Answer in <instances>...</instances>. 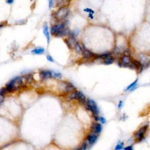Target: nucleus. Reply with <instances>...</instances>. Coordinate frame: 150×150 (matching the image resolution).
<instances>
[{"label": "nucleus", "mask_w": 150, "mask_h": 150, "mask_svg": "<svg viewBox=\"0 0 150 150\" xmlns=\"http://www.w3.org/2000/svg\"><path fill=\"white\" fill-rule=\"evenodd\" d=\"M148 126L145 125L139 128V130L136 132L134 135L135 139L138 141H141L144 137V135L148 129Z\"/></svg>", "instance_id": "4"}, {"label": "nucleus", "mask_w": 150, "mask_h": 150, "mask_svg": "<svg viewBox=\"0 0 150 150\" xmlns=\"http://www.w3.org/2000/svg\"><path fill=\"white\" fill-rule=\"evenodd\" d=\"M132 64L134 67V69L137 70L139 73H141L143 69V67L141 62L136 61V60H133L132 61Z\"/></svg>", "instance_id": "16"}, {"label": "nucleus", "mask_w": 150, "mask_h": 150, "mask_svg": "<svg viewBox=\"0 0 150 150\" xmlns=\"http://www.w3.org/2000/svg\"><path fill=\"white\" fill-rule=\"evenodd\" d=\"M40 78L42 80H45L49 78H52L51 77V71L49 70H41L39 72Z\"/></svg>", "instance_id": "12"}, {"label": "nucleus", "mask_w": 150, "mask_h": 150, "mask_svg": "<svg viewBox=\"0 0 150 150\" xmlns=\"http://www.w3.org/2000/svg\"><path fill=\"white\" fill-rule=\"evenodd\" d=\"M45 49L43 48H37L32 51V53L35 55H41L43 53Z\"/></svg>", "instance_id": "22"}, {"label": "nucleus", "mask_w": 150, "mask_h": 150, "mask_svg": "<svg viewBox=\"0 0 150 150\" xmlns=\"http://www.w3.org/2000/svg\"><path fill=\"white\" fill-rule=\"evenodd\" d=\"M22 77H23L24 82L27 84H31L34 82L33 75L31 73L26 74Z\"/></svg>", "instance_id": "17"}, {"label": "nucleus", "mask_w": 150, "mask_h": 150, "mask_svg": "<svg viewBox=\"0 0 150 150\" xmlns=\"http://www.w3.org/2000/svg\"><path fill=\"white\" fill-rule=\"evenodd\" d=\"M51 77L55 79H61L62 78V74L58 72L51 71Z\"/></svg>", "instance_id": "23"}, {"label": "nucleus", "mask_w": 150, "mask_h": 150, "mask_svg": "<svg viewBox=\"0 0 150 150\" xmlns=\"http://www.w3.org/2000/svg\"><path fill=\"white\" fill-rule=\"evenodd\" d=\"M25 86L24 80L22 76L14 77L8 81L4 86L7 94H11L20 91Z\"/></svg>", "instance_id": "1"}, {"label": "nucleus", "mask_w": 150, "mask_h": 150, "mask_svg": "<svg viewBox=\"0 0 150 150\" xmlns=\"http://www.w3.org/2000/svg\"><path fill=\"white\" fill-rule=\"evenodd\" d=\"M124 150H134L132 145H128L124 148Z\"/></svg>", "instance_id": "29"}, {"label": "nucleus", "mask_w": 150, "mask_h": 150, "mask_svg": "<svg viewBox=\"0 0 150 150\" xmlns=\"http://www.w3.org/2000/svg\"><path fill=\"white\" fill-rule=\"evenodd\" d=\"M123 101H120L119 102V104L118 105V107L119 109H120L122 108L123 107Z\"/></svg>", "instance_id": "33"}, {"label": "nucleus", "mask_w": 150, "mask_h": 150, "mask_svg": "<svg viewBox=\"0 0 150 150\" xmlns=\"http://www.w3.org/2000/svg\"><path fill=\"white\" fill-rule=\"evenodd\" d=\"M65 42L66 43L67 46L69 49H72L74 47L75 43H76V38H75V36L73 33H70L69 38L68 39H65Z\"/></svg>", "instance_id": "6"}, {"label": "nucleus", "mask_w": 150, "mask_h": 150, "mask_svg": "<svg viewBox=\"0 0 150 150\" xmlns=\"http://www.w3.org/2000/svg\"><path fill=\"white\" fill-rule=\"evenodd\" d=\"M70 9L68 7L59 8L55 13V18L58 21H62L64 20L68 16Z\"/></svg>", "instance_id": "3"}, {"label": "nucleus", "mask_w": 150, "mask_h": 150, "mask_svg": "<svg viewBox=\"0 0 150 150\" xmlns=\"http://www.w3.org/2000/svg\"><path fill=\"white\" fill-rule=\"evenodd\" d=\"M138 86V79H136L133 83L130 84L125 90V91H133L136 89Z\"/></svg>", "instance_id": "20"}, {"label": "nucleus", "mask_w": 150, "mask_h": 150, "mask_svg": "<svg viewBox=\"0 0 150 150\" xmlns=\"http://www.w3.org/2000/svg\"><path fill=\"white\" fill-rule=\"evenodd\" d=\"M47 59L48 60V61H49V62H54V60H53V57H52L51 56H50V55H47Z\"/></svg>", "instance_id": "28"}, {"label": "nucleus", "mask_w": 150, "mask_h": 150, "mask_svg": "<svg viewBox=\"0 0 150 150\" xmlns=\"http://www.w3.org/2000/svg\"><path fill=\"white\" fill-rule=\"evenodd\" d=\"M103 64L106 65H111L114 61V58L113 56H112L111 55L105 57L103 59Z\"/></svg>", "instance_id": "18"}, {"label": "nucleus", "mask_w": 150, "mask_h": 150, "mask_svg": "<svg viewBox=\"0 0 150 150\" xmlns=\"http://www.w3.org/2000/svg\"><path fill=\"white\" fill-rule=\"evenodd\" d=\"M14 3V0H6V3L8 5H12Z\"/></svg>", "instance_id": "32"}, {"label": "nucleus", "mask_w": 150, "mask_h": 150, "mask_svg": "<svg viewBox=\"0 0 150 150\" xmlns=\"http://www.w3.org/2000/svg\"><path fill=\"white\" fill-rule=\"evenodd\" d=\"M87 144L86 143H84L82 147H79V150H87Z\"/></svg>", "instance_id": "26"}, {"label": "nucleus", "mask_w": 150, "mask_h": 150, "mask_svg": "<svg viewBox=\"0 0 150 150\" xmlns=\"http://www.w3.org/2000/svg\"><path fill=\"white\" fill-rule=\"evenodd\" d=\"M49 1V8L51 9L53 5V0H48Z\"/></svg>", "instance_id": "31"}, {"label": "nucleus", "mask_w": 150, "mask_h": 150, "mask_svg": "<svg viewBox=\"0 0 150 150\" xmlns=\"http://www.w3.org/2000/svg\"><path fill=\"white\" fill-rule=\"evenodd\" d=\"M7 95V93L4 87H2L1 89H0V106H1V105L4 103Z\"/></svg>", "instance_id": "14"}, {"label": "nucleus", "mask_w": 150, "mask_h": 150, "mask_svg": "<svg viewBox=\"0 0 150 150\" xmlns=\"http://www.w3.org/2000/svg\"><path fill=\"white\" fill-rule=\"evenodd\" d=\"M97 139H98L97 134L92 132L91 134H89L87 136V140L88 144L91 145L94 144L96 142Z\"/></svg>", "instance_id": "9"}, {"label": "nucleus", "mask_w": 150, "mask_h": 150, "mask_svg": "<svg viewBox=\"0 0 150 150\" xmlns=\"http://www.w3.org/2000/svg\"><path fill=\"white\" fill-rule=\"evenodd\" d=\"M64 87L65 91L67 93H71L74 91H76V87H75L71 83L69 82H64Z\"/></svg>", "instance_id": "7"}, {"label": "nucleus", "mask_w": 150, "mask_h": 150, "mask_svg": "<svg viewBox=\"0 0 150 150\" xmlns=\"http://www.w3.org/2000/svg\"><path fill=\"white\" fill-rule=\"evenodd\" d=\"M99 120L101 122V123H103V124L106 123V119H105V118H104V117H100Z\"/></svg>", "instance_id": "30"}, {"label": "nucleus", "mask_w": 150, "mask_h": 150, "mask_svg": "<svg viewBox=\"0 0 150 150\" xmlns=\"http://www.w3.org/2000/svg\"><path fill=\"white\" fill-rule=\"evenodd\" d=\"M82 55H83L84 58H85L86 59H91L92 57H95V55H96L94 53H92L90 51H89L87 49H86L85 47H83L82 48Z\"/></svg>", "instance_id": "10"}, {"label": "nucleus", "mask_w": 150, "mask_h": 150, "mask_svg": "<svg viewBox=\"0 0 150 150\" xmlns=\"http://www.w3.org/2000/svg\"><path fill=\"white\" fill-rule=\"evenodd\" d=\"M74 48H75V51H76V53L79 55H82V48L81 47L80 45L79 44V42H76V43H75L74 45Z\"/></svg>", "instance_id": "21"}, {"label": "nucleus", "mask_w": 150, "mask_h": 150, "mask_svg": "<svg viewBox=\"0 0 150 150\" xmlns=\"http://www.w3.org/2000/svg\"><path fill=\"white\" fill-rule=\"evenodd\" d=\"M93 117H94V118L95 119V120H96V121H97V122L99 121V118H100V117H99L98 115H93Z\"/></svg>", "instance_id": "34"}, {"label": "nucleus", "mask_w": 150, "mask_h": 150, "mask_svg": "<svg viewBox=\"0 0 150 150\" xmlns=\"http://www.w3.org/2000/svg\"><path fill=\"white\" fill-rule=\"evenodd\" d=\"M69 3V0H56V5L59 8L68 7Z\"/></svg>", "instance_id": "13"}, {"label": "nucleus", "mask_w": 150, "mask_h": 150, "mask_svg": "<svg viewBox=\"0 0 150 150\" xmlns=\"http://www.w3.org/2000/svg\"><path fill=\"white\" fill-rule=\"evenodd\" d=\"M77 100H79V103L80 104H84V103L86 101V99L85 96L83 95V93L82 92L80 91H77Z\"/></svg>", "instance_id": "19"}, {"label": "nucleus", "mask_w": 150, "mask_h": 150, "mask_svg": "<svg viewBox=\"0 0 150 150\" xmlns=\"http://www.w3.org/2000/svg\"><path fill=\"white\" fill-rule=\"evenodd\" d=\"M140 59L141 61V64L143 65V67H148L149 66V57L145 54H140Z\"/></svg>", "instance_id": "8"}, {"label": "nucleus", "mask_w": 150, "mask_h": 150, "mask_svg": "<svg viewBox=\"0 0 150 150\" xmlns=\"http://www.w3.org/2000/svg\"><path fill=\"white\" fill-rule=\"evenodd\" d=\"M43 34L45 36L48 43H49L50 42V34L49 32V29H48V24L47 22H45L43 26Z\"/></svg>", "instance_id": "15"}, {"label": "nucleus", "mask_w": 150, "mask_h": 150, "mask_svg": "<svg viewBox=\"0 0 150 150\" xmlns=\"http://www.w3.org/2000/svg\"><path fill=\"white\" fill-rule=\"evenodd\" d=\"M101 130H102V127L100 124L97 123H95L92 124L91 127V131H92L93 133L97 134L100 133Z\"/></svg>", "instance_id": "11"}, {"label": "nucleus", "mask_w": 150, "mask_h": 150, "mask_svg": "<svg viewBox=\"0 0 150 150\" xmlns=\"http://www.w3.org/2000/svg\"><path fill=\"white\" fill-rule=\"evenodd\" d=\"M84 106H85L87 110L91 111L93 113V115L99 114V109L97 105L94 100L91 99L86 100V101L84 103Z\"/></svg>", "instance_id": "2"}, {"label": "nucleus", "mask_w": 150, "mask_h": 150, "mask_svg": "<svg viewBox=\"0 0 150 150\" xmlns=\"http://www.w3.org/2000/svg\"><path fill=\"white\" fill-rule=\"evenodd\" d=\"M8 25V22L7 21H2L0 22V29L4 28Z\"/></svg>", "instance_id": "25"}, {"label": "nucleus", "mask_w": 150, "mask_h": 150, "mask_svg": "<svg viewBox=\"0 0 150 150\" xmlns=\"http://www.w3.org/2000/svg\"><path fill=\"white\" fill-rule=\"evenodd\" d=\"M65 28H66V24L65 23L57 24V25H53V26L51 27V32L52 35H53L55 36L57 34L61 32Z\"/></svg>", "instance_id": "5"}, {"label": "nucleus", "mask_w": 150, "mask_h": 150, "mask_svg": "<svg viewBox=\"0 0 150 150\" xmlns=\"http://www.w3.org/2000/svg\"><path fill=\"white\" fill-rule=\"evenodd\" d=\"M124 148V143L123 142H118L115 147V150H122Z\"/></svg>", "instance_id": "24"}, {"label": "nucleus", "mask_w": 150, "mask_h": 150, "mask_svg": "<svg viewBox=\"0 0 150 150\" xmlns=\"http://www.w3.org/2000/svg\"><path fill=\"white\" fill-rule=\"evenodd\" d=\"M84 11L89 13V14H93L95 13V12L92 9H90V8H86L84 9Z\"/></svg>", "instance_id": "27"}]
</instances>
